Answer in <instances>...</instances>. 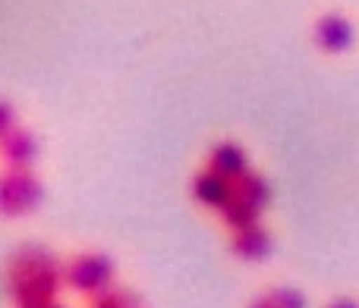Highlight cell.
I'll list each match as a JSON object with an SVG mask.
<instances>
[{"mask_svg": "<svg viewBox=\"0 0 359 308\" xmlns=\"http://www.w3.org/2000/svg\"><path fill=\"white\" fill-rule=\"evenodd\" d=\"M6 293L16 308H35L57 302V293L63 284V267L48 248L25 246L6 265Z\"/></svg>", "mask_w": 359, "mask_h": 308, "instance_id": "obj_1", "label": "cell"}, {"mask_svg": "<svg viewBox=\"0 0 359 308\" xmlns=\"http://www.w3.org/2000/svg\"><path fill=\"white\" fill-rule=\"evenodd\" d=\"M44 198L41 179L32 170H0V217L4 220H19L38 211Z\"/></svg>", "mask_w": 359, "mask_h": 308, "instance_id": "obj_2", "label": "cell"}, {"mask_svg": "<svg viewBox=\"0 0 359 308\" xmlns=\"http://www.w3.org/2000/svg\"><path fill=\"white\" fill-rule=\"evenodd\" d=\"M63 284L82 296H101L114 284V261L104 252H79L63 265Z\"/></svg>", "mask_w": 359, "mask_h": 308, "instance_id": "obj_3", "label": "cell"}, {"mask_svg": "<svg viewBox=\"0 0 359 308\" xmlns=\"http://www.w3.org/2000/svg\"><path fill=\"white\" fill-rule=\"evenodd\" d=\"M312 44L328 57H341L347 50H353L356 44V25L347 13L328 10L312 22Z\"/></svg>", "mask_w": 359, "mask_h": 308, "instance_id": "obj_4", "label": "cell"}, {"mask_svg": "<svg viewBox=\"0 0 359 308\" xmlns=\"http://www.w3.org/2000/svg\"><path fill=\"white\" fill-rule=\"evenodd\" d=\"M271 246H274L271 233H268L262 223H252V227H243V230H230V252L240 261L259 265V261L268 258Z\"/></svg>", "mask_w": 359, "mask_h": 308, "instance_id": "obj_5", "label": "cell"}, {"mask_svg": "<svg viewBox=\"0 0 359 308\" xmlns=\"http://www.w3.org/2000/svg\"><path fill=\"white\" fill-rule=\"evenodd\" d=\"M230 195H233V179L221 176V173L211 170V167H205V170H198L196 176H192V198H196L198 204H205V208L221 211L224 204L230 202Z\"/></svg>", "mask_w": 359, "mask_h": 308, "instance_id": "obj_6", "label": "cell"}, {"mask_svg": "<svg viewBox=\"0 0 359 308\" xmlns=\"http://www.w3.org/2000/svg\"><path fill=\"white\" fill-rule=\"evenodd\" d=\"M35 158H38V142L25 126H16L10 136L0 139V160L10 170H32Z\"/></svg>", "mask_w": 359, "mask_h": 308, "instance_id": "obj_7", "label": "cell"}, {"mask_svg": "<svg viewBox=\"0 0 359 308\" xmlns=\"http://www.w3.org/2000/svg\"><path fill=\"white\" fill-rule=\"evenodd\" d=\"M208 167L217 170L221 176H227V179H240L243 173L249 170V154H246L243 145L224 139V142H215L208 148Z\"/></svg>", "mask_w": 359, "mask_h": 308, "instance_id": "obj_8", "label": "cell"}, {"mask_svg": "<svg viewBox=\"0 0 359 308\" xmlns=\"http://www.w3.org/2000/svg\"><path fill=\"white\" fill-rule=\"evenodd\" d=\"M262 211L265 208H259L255 202H249V198H243L233 192L230 202L221 208V217L230 230H243V227H252V223H262Z\"/></svg>", "mask_w": 359, "mask_h": 308, "instance_id": "obj_9", "label": "cell"}, {"mask_svg": "<svg viewBox=\"0 0 359 308\" xmlns=\"http://www.w3.org/2000/svg\"><path fill=\"white\" fill-rule=\"evenodd\" d=\"M249 308H309V302L297 286H271V290L259 293Z\"/></svg>", "mask_w": 359, "mask_h": 308, "instance_id": "obj_10", "label": "cell"}, {"mask_svg": "<svg viewBox=\"0 0 359 308\" xmlns=\"http://www.w3.org/2000/svg\"><path fill=\"white\" fill-rule=\"evenodd\" d=\"M92 308H145V305L139 302V296H133L126 290H107L92 299Z\"/></svg>", "mask_w": 359, "mask_h": 308, "instance_id": "obj_11", "label": "cell"}, {"mask_svg": "<svg viewBox=\"0 0 359 308\" xmlns=\"http://www.w3.org/2000/svg\"><path fill=\"white\" fill-rule=\"evenodd\" d=\"M16 130V113H13V104L10 101H0V139L10 136Z\"/></svg>", "mask_w": 359, "mask_h": 308, "instance_id": "obj_12", "label": "cell"}, {"mask_svg": "<svg viewBox=\"0 0 359 308\" xmlns=\"http://www.w3.org/2000/svg\"><path fill=\"white\" fill-rule=\"evenodd\" d=\"M325 308H359V299L356 296H334L325 302Z\"/></svg>", "mask_w": 359, "mask_h": 308, "instance_id": "obj_13", "label": "cell"}, {"mask_svg": "<svg viewBox=\"0 0 359 308\" xmlns=\"http://www.w3.org/2000/svg\"><path fill=\"white\" fill-rule=\"evenodd\" d=\"M35 308H63L60 302H48V305H35Z\"/></svg>", "mask_w": 359, "mask_h": 308, "instance_id": "obj_14", "label": "cell"}]
</instances>
